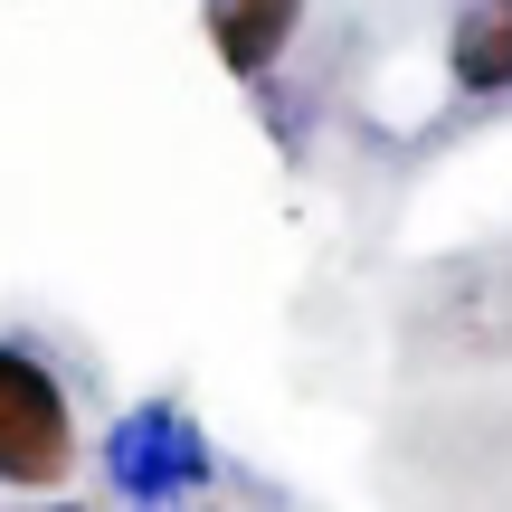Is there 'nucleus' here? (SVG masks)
Returning a JSON list of instances; mask_svg holds the SVG:
<instances>
[{
  "instance_id": "nucleus-2",
  "label": "nucleus",
  "mask_w": 512,
  "mask_h": 512,
  "mask_svg": "<svg viewBox=\"0 0 512 512\" xmlns=\"http://www.w3.org/2000/svg\"><path fill=\"white\" fill-rule=\"evenodd\" d=\"M200 29L228 76H266L285 57V38L304 29V0H200Z\"/></svg>"
},
{
  "instance_id": "nucleus-3",
  "label": "nucleus",
  "mask_w": 512,
  "mask_h": 512,
  "mask_svg": "<svg viewBox=\"0 0 512 512\" xmlns=\"http://www.w3.org/2000/svg\"><path fill=\"white\" fill-rule=\"evenodd\" d=\"M446 76L465 95H503L512 86V0H465L446 29Z\"/></svg>"
},
{
  "instance_id": "nucleus-1",
  "label": "nucleus",
  "mask_w": 512,
  "mask_h": 512,
  "mask_svg": "<svg viewBox=\"0 0 512 512\" xmlns=\"http://www.w3.org/2000/svg\"><path fill=\"white\" fill-rule=\"evenodd\" d=\"M76 475V408L29 351L0 342V484L38 494V484Z\"/></svg>"
}]
</instances>
